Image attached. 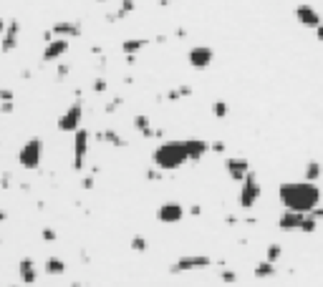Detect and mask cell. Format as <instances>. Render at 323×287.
<instances>
[{"mask_svg": "<svg viewBox=\"0 0 323 287\" xmlns=\"http://www.w3.org/2000/svg\"><path fill=\"white\" fill-rule=\"evenodd\" d=\"M278 199L283 204V209L298 212V214H311L316 207H321V187L313 182H283L278 187Z\"/></svg>", "mask_w": 323, "mask_h": 287, "instance_id": "6da1fadb", "label": "cell"}, {"mask_svg": "<svg viewBox=\"0 0 323 287\" xmlns=\"http://www.w3.org/2000/svg\"><path fill=\"white\" fill-rule=\"evenodd\" d=\"M152 166L162 169L164 174H172L177 169H182L187 161H190V154H187V146L180 139H169V141H162L154 151H152Z\"/></svg>", "mask_w": 323, "mask_h": 287, "instance_id": "7a4b0ae2", "label": "cell"}, {"mask_svg": "<svg viewBox=\"0 0 323 287\" xmlns=\"http://www.w3.org/2000/svg\"><path fill=\"white\" fill-rule=\"evenodd\" d=\"M41 161H43V141H41L38 136H33V139H28V141L20 146V151H18V164H20L23 169H28V171H36V169L41 166Z\"/></svg>", "mask_w": 323, "mask_h": 287, "instance_id": "3957f363", "label": "cell"}, {"mask_svg": "<svg viewBox=\"0 0 323 287\" xmlns=\"http://www.w3.org/2000/svg\"><path fill=\"white\" fill-rule=\"evenodd\" d=\"M260 197H262V187H260V182H258V174L250 171V174L245 176V182L240 184L238 204H240L243 209H253V207L260 202Z\"/></svg>", "mask_w": 323, "mask_h": 287, "instance_id": "277c9868", "label": "cell"}, {"mask_svg": "<svg viewBox=\"0 0 323 287\" xmlns=\"http://www.w3.org/2000/svg\"><path fill=\"white\" fill-rule=\"evenodd\" d=\"M81 121H83V101L76 98L64 114L58 116V124H56V126H58L61 134H76V131L81 129Z\"/></svg>", "mask_w": 323, "mask_h": 287, "instance_id": "5b68a950", "label": "cell"}, {"mask_svg": "<svg viewBox=\"0 0 323 287\" xmlns=\"http://www.w3.org/2000/svg\"><path fill=\"white\" fill-rule=\"evenodd\" d=\"M207 267H212L210 255H185L169 267V272L172 275H185V272H199V270H207Z\"/></svg>", "mask_w": 323, "mask_h": 287, "instance_id": "8992f818", "label": "cell"}, {"mask_svg": "<svg viewBox=\"0 0 323 287\" xmlns=\"http://www.w3.org/2000/svg\"><path fill=\"white\" fill-rule=\"evenodd\" d=\"M89 149H91V134L86 129H78L73 134V169H83L86 164V156H89Z\"/></svg>", "mask_w": 323, "mask_h": 287, "instance_id": "52a82bcc", "label": "cell"}, {"mask_svg": "<svg viewBox=\"0 0 323 287\" xmlns=\"http://www.w3.org/2000/svg\"><path fill=\"white\" fill-rule=\"evenodd\" d=\"M187 63L197 68V71H204V68H210L212 63H215V51H212V46H192L190 51H187Z\"/></svg>", "mask_w": 323, "mask_h": 287, "instance_id": "ba28073f", "label": "cell"}, {"mask_svg": "<svg viewBox=\"0 0 323 287\" xmlns=\"http://www.w3.org/2000/svg\"><path fill=\"white\" fill-rule=\"evenodd\" d=\"M68 51H71V41H68V38H53V41H48V43L43 46L41 61H43V63H56V61L64 58Z\"/></svg>", "mask_w": 323, "mask_h": 287, "instance_id": "9c48e42d", "label": "cell"}, {"mask_svg": "<svg viewBox=\"0 0 323 287\" xmlns=\"http://www.w3.org/2000/svg\"><path fill=\"white\" fill-rule=\"evenodd\" d=\"M225 171H227V176H230L232 182L243 184L245 176L250 174V161H248L245 156H227V159H225Z\"/></svg>", "mask_w": 323, "mask_h": 287, "instance_id": "30bf717a", "label": "cell"}, {"mask_svg": "<svg viewBox=\"0 0 323 287\" xmlns=\"http://www.w3.org/2000/svg\"><path fill=\"white\" fill-rule=\"evenodd\" d=\"M185 207L180 204V202H164V204H159V209H157V222H162V224H180L182 219H185Z\"/></svg>", "mask_w": 323, "mask_h": 287, "instance_id": "8fae6325", "label": "cell"}, {"mask_svg": "<svg viewBox=\"0 0 323 287\" xmlns=\"http://www.w3.org/2000/svg\"><path fill=\"white\" fill-rule=\"evenodd\" d=\"M296 20L303 25V28H308V30H316L318 25L323 23L321 13L313 8V5H308V3H301V5H296Z\"/></svg>", "mask_w": 323, "mask_h": 287, "instance_id": "7c38bea8", "label": "cell"}, {"mask_svg": "<svg viewBox=\"0 0 323 287\" xmlns=\"http://www.w3.org/2000/svg\"><path fill=\"white\" fill-rule=\"evenodd\" d=\"M18 38H20V20H8V28L3 33V43H0V51L3 53H10L18 48Z\"/></svg>", "mask_w": 323, "mask_h": 287, "instance_id": "4fadbf2b", "label": "cell"}, {"mask_svg": "<svg viewBox=\"0 0 323 287\" xmlns=\"http://www.w3.org/2000/svg\"><path fill=\"white\" fill-rule=\"evenodd\" d=\"M303 219H306V214H298V212L285 209V212L280 214V219H278V229H280V232H301Z\"/></svg>", "mask_w": 323, "mask_h": 287, "instance_id": "5bb4252c", "label": "cell"}, {"mask_svg": "<svg viewBox=\"0 0 323 287\" xmlns=\"http://www.w3.org/2000/svg\"><path fill=\"white\" fill-rule=\"evenodd\" d=\"M18 275H20V282L23 285H36L38 282V270H36V262L31 257H23L18 262Z\"/></svg>", "mask_w": 323, "mask_h": 287, "instance_id": "9a60e30c", "label": "cell"}, {"mask_svg": "<svg viewBox=\"0 0 323 287\" xmlns=\"http://www.w3.org/2000/svg\"><path fill=\"white\" fill-rule=\"evenodd\" d=\"M51 33H53V38H78L83 30H81V25L78 23H71V20H58L53 28H51Z\"/></svg>", "mask_w": 323, "mask_h": 287, "instance_id": "2e32d148", "label": "cell"}, {"mask_svg": "<svg viewBox=\"0 0 323 287\" xmlns=\"http://www.w3.org/2000/svg\"><path fill=\"white\" fill-rule=\"evenodd\" d=\"M185 146H187V154H190V161H202L212 149H210V141L204 139H185Z\"/></svg>", "mask_w": 323, "mask_h": 287, "instance_id": "e0dca14e", "label": "cell"}, {"mask_svg": "<svg viewBox=\"0 0 323 287\" xmlns=\"http://www.w3.org/2000/svg\"><path fill=\"white\" fill-rule=\"evenodd\" d=\"M131 126L141 134V139H154V136H157V129L152 126V119L144 116V114H136V116L131 119Z\"/></svg>", "mask_w": 323, "mask_h": 287, "instance_id": "ac0fdd59", "label": "cell"}, {"mask_svg": "<svg viewBox=\"0 0 323 287\" xmlns=\"http://www.w3.org/2000/svg\"><path fill=\"white\" fill-rule=\"evenodd\" d=\"M278 275V267H275V262H268V260H262L258 262L255 267H253V277L255 280H273Z\"/></svg>", "mask_w": 323, "mask_h": 287, "instance_id": "d6986e66", "label": "cell"}, {"mask_svg": "<svg viewBox=\"0 0 323 287\" xmlns=\"http://www.w3.org/2000/svg\"><path fill=\"white\" fill-rule=\"evenodd\" d=\"M43 272L48 275V277H61L66 272V262L61 257H46V262H43Z\"/></svg>", "mask_w": 323, "mask_h": 287, "instance_id": "ffe728a7", "label": "cell"}, {"mask_svg": "<svg viewBox=\"0 0 323 287\" xmlns=\"http://www.w3.org/2000/svg\"><path fill=\"white\" fill-rule=\"evenodd\" d=\"M321 176H323L321 161H318V159H308V161H306V169H303V179H306V182L318 184V179H321Z\"/></svg>", "mask_w": 323, "mask_h": 287, "instance_id": "44dd1931", "label": "cell"}, {"mask_svg": "<svg viewBox=\"0 0 323 287\" xmlns=\"http://www.w3.org/2000/svg\"><path fill=\"white\" fill-rule=\"evenodd\" d=\"M96 139L99 141H106V144H111V146H127V139L119 134V131H111V129H106V131H101V134H96Z\"/></svg>", "mask_w": 323, "mask_h": 287, "instance_id": "7402d4cb", "label": "cell"}, {"mask_svg": "<svg viewBox=\"0 0 323 287\" xmlns=\"http://www.w3.org/2000/svg\"><path fill=\"white\" fill-rule=\"evenodd\" d=\"M146 43H149L146 38H127V41L122 43V51H124L127 56H136V53H139Z\"/></svg>", "mask_w": 323, "mask_h": 287, "instance_id": "603a6c76", "label": "cell"}, {"mask_svg": "<svg viewBox=\"0 0 323 287\" xmlns=\"http://www.w3.org/2000/svg\"><path fill=\"white\" fill-rule=\"evenodd\" d=\"M265 260H268V262H275V265H278V262L283 260V244H278V242L268 244V247H265Z\"/></svg>", "mask_w": 323, "mask_h": 287, "instance_id": "cb8c5ba5", "label": "cell"}, {"mask_svg": "<svg viewBox=\"0 0 323 287\" xmlns=\"http://www.w3.org/2000/svg\"><path fill=\"white\" fill-rule=\"evenodd\" d=\"M187 96H192V86H177V88H169V93H167L169 101H180Z\"/></svg>", "mask_w": 323, "mask_h": 287, "instance_id": "d4e9b609", "label": "cell"}, {"mask_svg": "<svg viewBox=\"0 0 323 287\" xmlns=\"http://www.w3.org/2000/svg\"><path fill=\"white\" fill-rule=\"evenodd\" d=\"M212 116H215V119H227V116H230V106H227V101L217 98V101L212 103Z\"/></svg>", "mask_w": 323, "mask_h": 287, "instance_id": "484cf974", "label": "cell"}, {"mask_svg": "<svg viewBox=\"0 0 323 287\" xmlns=\"http://www.w3.org/2000/svg\"><path fill=\"white\" fill-rule=\"evenodd\" d=\"M131 10H134V3L131 0H122V5H119V10L114 13V15H109V20H122V18H127Z\"/></svg>", "mask_w": 323, "mask_h": 287, "instance_id": "4316f807", "label": "cell"}, {"mask_svg": "<svg viewBox=\"0 0 323 287\" xmlns=\"http://www.w3.org/2000/svg\"><path fill=\"white\" fill-rule=\"evenodd\" d=\"M316 229H318V219L313 214H306L303 224H301V232H303V234H313Z\"/></svg>", "mask_w": 323, "mask_h": 287, "instance_id": "83f0119b", "label": "cell"}, {"mask_svg": "<svg viewBox=\"0 0 323 287\" xmlns=\"http://www.w3.org/2000/svg\"><path fill=\"white\" fill-rule=\"evenodd\" d=\"M131 249H134V252H146V249H149L146 237H144V234H134V237H131Z\"/></svg>", "mask_w": 323, "mask_h": 287, "instance_id": "f1b7e54d", "label": "cell"}, {"mask_svg": "<svg viewBox=\"0 0 323 287\" xmlns=\"http://www.w3.org/2000/svg\"><path fill=\"white\" fill-rule=\"evenodd\" d=\"M220 280H222L225 285H235V282H238V272H235V270H230V267H222Z\"/></svg>", "mask_w": 323, "mask_h": 287, "instance_id": "f546056e", "label": "cell"}, {"mask_svg": "<svg viewBox=\"0 0 323 287\" xmlns=\"http://www.w3.org/2000/svg\"><path fill=\"white\" fill-rule=\"evenodd\" d=\"M164 176H167V174H164L162 169H157V166H152V169H146V179H149V182H162Z\"/></svg>", "mask_w": 323, "mask_h": 287, "instance_id": "4dcf8cb0", "label": "cell"}, {"mask_svg": "<svg viewBox=\"0 0 323 287\" xmlns=\"http://www.w3.org/2000/svg\"><path fill=\"white\" fill-rule=\"evenodd\" d=\"M41 237H43V242H56V229L53 227H43V232H41Z\"/></svg>", "mask_w": 323, "mask_h": 287, "instance_id": "1f68e13d", "label": "cell"}, {"mask_svg": "<svg viewBox=\"0 0 323 287\" xmlns=\"http://www.w3.org/2000/svg\"><path fill=\"white\" fill-rule=\"evenodd\" d=\"M91 88H94L96 93H106V88H109V83H106V78H96Z\"/></svg>", "mask_w": 323, "mask_h": 287, "instance_id": "d6a6232c", "label": "cell"}, {"mask_svg": "<svg viewBox=\"0 0 323 287\" xmlns=\"http://www.w3.org/2000/svg\"><path fill=\"white\" fill-rule=\"evenodd\" d=\"M3 101H15L13 88H0V103H3Z\"/></svg>", "mask_w": 323, "mask_h": 287, "instance_id": "836d02e7", "label": "cell"}, {"mask_svg": "<svg viewBox=\"0 0 323 287\" xmlns=\"http://www.w3.org/2000/svg\"><path fill=\"white\" fill-rule=\"evenodd\" d=\"M68 73H71V63H61V66H58V71H56V76H58V81H64Z\"/></svg>", "mask_w": 323, "mask_h": 287, "instance_id": "e575fe53", "label": "cell"}, {"mask_svg": "<svg viewBox=\"0 0 323 287\" xmlns=\"http://www.w3.org/2000/svg\"><path fill=\"white\" fill-rule=\"evenodd\" d=\"M13 109H15L13 101H3V103H0V114H13Z\"/></svg>", "mask_w": 323, "mask_h": 287, "instance_id": "d590c367", "label": "cell"}, {"mask_svg": "<svg viewBox=\"0 0 323 287\" xmlns=\"http://www.w3.org/2000/svg\"><path fill=\"white\" fill-rule=\"evenodd\" d=\"M81 189H86V192L94 189V176H83V179H81Z\"/></svg>", "mask_w": 323, "mask_h": 287, "instance_id": "8d00e7d4", "label": "cell"}, {"mask_svg": "<svg viewBox=\"0 0 323 287\" xmlns=\"http://www.w3.org/2000/svg\"><path fill=\"white\" fill-rule=\"evenodd\" d=\"M210 149H212L215 154H225V141H212L210 144Z\"/></svg>", "mask_w": 323, "mask_h": 287, "instance_id": "74e56055", "label": "cell"}, {"mask_svg": "<svg viewBox=\"0 0 323 287\" xmlns=\"http://www.w3.org/2000/svg\"><path fill=\"white\" fill-rule=\"evenodd\" d=\"M119 106H122V98H114V101H111V103H109V106H106V111H109V114H111V111H116V109H119Z\"/></svg>", "mask_w": 323, "mask_h": 287, "instance_id": "f35d334b", "label": "cell"}, {"mask_svg": "<svg viewBox=\"0 0 323 287\" xmlns=\"http://www.w3.org/2000/svg\"><path fill=\"white\" fill-rule=\"evenodd\" d=\"M10 179H13L10 174H3V179H0V187H3V189H8V187H10Z\"/></svg>", "mask_w": 323, "mask_h": 287, "instance_id": "ab89813d", "label": "cell"}, {"mask_svg": "<svg viewBox=\"0 0 323 287\" xmlns=\"http://www.w3.org/2000/svg\"><path fill=\"white\" fill-rule=\"evenodd\" d=\"M190 214H192V217H199V214H202V207H199V204H194L192 209H190Z\"/></svg>", "mask_w": 323, "mask_h": 287, "instance_id": "60d3db41", "label": "cell"}, {"mask_svg": "<svg viewBox=\"0 0 323 287\" xmlns=\"http://www.w3.org/2000/svg\"><path fill=\"white\" fill-rule=\"evenodd\" d=\"M313 33H316V38H318V41L323 43V23L318 25V28H316V30H313Z\"/></svg>", "mask_w": 323, "mask_h": 287, "instance_id": "b9f144b4", "label": "cell"}, {"mask_svg": "<svg viewBox=\"0 0 323 287\" xmlns=\"http://www.w3.org/2000/svg\"><path fill=\"white\" fill-rule=\"evenodd\" d=\"M5 28H8V20H3V18H0V35L5 33Z\"/></svg>", "mask_w": 323, "mask_h": 287, "instance_id": "7bdbcfd3", "label": "cell"}, {"mask_svg": "<svg viewBox=\"0 0 323 287\" xmlns=\"http://www.w3.org/2000/svg\"><path fill=\"white\" fill-rule=\"evenodd\" d=\"M71 287H81V282H73V285H71Z\"/></svg>", "mask_w": 323, "mask_h": 287, "instance_id": "ee69618b", "label": "cell"}, {"mask_svg": "<svg viewBox=\"0 0 323 287\" xmlns=\"http://www.w3.org/2000/svg\"><path fill=\"white\" fill-rule=\"evenodd\" d=\"M96 3H106V0H96Z\"/></svg>", "mask_w": 323, "mask_h": 287, "instance_id": "f6af8a7d", "label": "cell"}]
</instances>
